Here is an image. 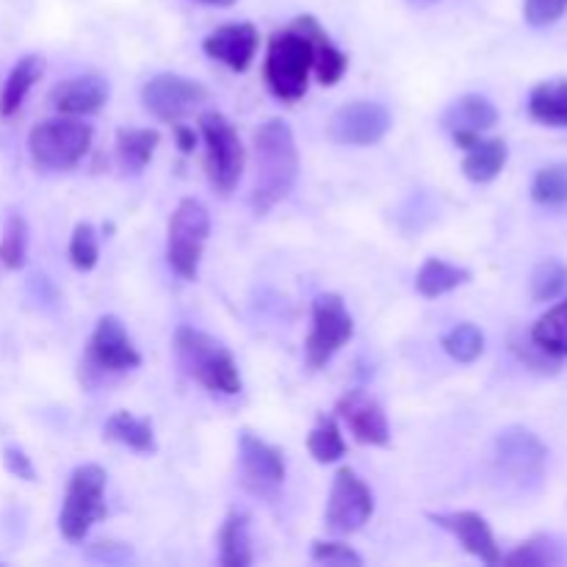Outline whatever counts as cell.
Wrapping results in <instances>:
<instances>
[{"mask_svg": "<svg viewBox=\"0 0 567 567\" xmlns=\"http://www.w3.org/2000/svg\"><path fill=\"white\" fill-rule=\"evenodd\" d=\"M299 177L297 138L288 122L269 120L255 131V214H269L293 192Z\"/></svg>", "mask_w": 567, "mask_h": 567, "instance_id": "obj_1", "label": "cell"}, {"mask_svg": "<svg viewBox=\"0 0 567 567\" xmlns=\"http://www.w3.org/2000/svg\"><path fill=\"white\" fill-rule=\"evenodd\" d=\"M316 17L302 14L282 31L271 33L264 61V81L269 92L282 103H297L305 97L313 72V28Z\"/></svg>", "mask_w": 567, "mask_h": 567, "instance_id": "obj_2", "label": "cell"}, {"mask_svg": "<svg viewBox=\"0 0 567 567\" xmlns=\"http://www.w3.org/2000/svg\"><path fill=\"white\" fill-rule=\"evenodd\" d=\"M175 354L181 369L210 393L236 396L241 393V371L227 347L203 330L183 324L175 330Z\"/></svg>", "mask_w": 567, "mask_h": 567, "instance_id": "obj_3", "label": "cell"}, {"mask_svg": "<svg viewBox=\"0 0 567 567\" xmlns=\"http://www.w3.org/2000/svg\"><path fill=\"white\" fill-rule=\"evenodd\" d=\"M92 125L78 122L72 116L44 120L28 133V153L39 169L64 172L78 166V161L92 147Z\"/></svg>", "mask_w": 567, "mask_h": 567, "instance_id": "obj_4", "label": "cell"}, {"mask_svg": "<svg viewBox=\"0 0 567 567\" xmlns=\"http://www.w3.org/2000/svg\"><path fill=\"white\" fill-rule=\"evenodd\" d=\"M105 471L100 465H81L72 471L59 515L61 535L70 543H81L97 520L105 518Z\"/></svg>", "mask_w": 567, "mask_h": 567, "instance_id": "obj_5", "label": "cell"}, {"mask_svg": "<svg viewBox=\"0 0 567 567\" xmlns=\"http://www.w3.org/2000/svg\"><path fill=\"white\" fill-rule=\"evenodd\" d=\"M210 236V214L199 199H181L166 233V260L183 280H197L205 241Z\"/></svg>", "mask_w": 567, "mask_h": 567, "instance_id": "obj_6", "label": "cell"}, {"mask_svg": "<svg viewBox=\"0 0 567 567\" xmlns=\"http://www.w3.org/2000/svg\"><path fill=\"white\" fill-rule=\"evenodd\" d=\"M199 131L205 138V166L210 186L219 194H230L244 172V144L233 122L219 111H205L199 116Z\"/></svg>", "mask_w": 567, "mask_h": 567, "instance_id": "obj_7", "label": "cell"}, {"mask_svg": "<svg viewBox=\"0 0 567 567\" xmlns=\"http://www.w3.org/2000/svg\"><path fill=\"white\" fill-rule=\"evenodd\" d=\"M354 336V319L338 293H319L313 299V327L305 341V358L313 371L324 369Z\"/></svg>", "mask_w": 567, "mask_h": 567, "instance_id": "obj_8", "label": "cell"}, {"mask_svg": "<svg viewBox=\"0 0 567 567\" xmlns=\"http://www.w3.org/2000/svg\"><path fill=\"white\" fill-rule=\"evenodd\" d=\"M496 463L509 482L520 487H535L546 476L548 452L535 432L524 426H509L496 437Z\"/></svg>", "mask_w": 567, "mask_h": 567, "instance_id": "obj_9", "label": "cell"}, {"mask_svg": "<svg viewBox=\"0 0 567 567\" xmlns=\"http://www.w3.org/2000/svg\"><path fill=\"white\" fill-rule=\"evenodd\" d=\"M371 515H374L371 487L352 468L338 471L332 480L330 498H327V529L336 535H354L369 524Z\"/></svg>", "mask_w": 567, "mask_h": 567, "instance_id": "obj_10", "label": "cell"}, {"mask_svg": "<svg viewBox=\"0 0 567 567\" xmlns=\"http://www.w3.org/2000/svg\"><path fill=\"white\" fill-rule=\"evenodd\" d=\"M238 465H241V485L252 496L275 502L286 482V460L280 449L252 432H244L238 441Z\"/></svg>", "mask_w": 567, "mask_h": 567, "instance_id": "obj_11", "label": "cell"}, {"mask_svg": "<svg viewBox=\"0 0 567 567\" xmlns=\"http://www.w3.org/2000/svg\"><path fill=\"white\" fill-rule=\"evenodd\" d=\"M391 125V111L382 103H377V100H352V103L341 105L330 116L327 136L336 144H349V147H371V144L382 142L388 136Z\"/></svg>", "mask_w": 567, "mask_h": 567, "instance_id": "obj_12", "label": "cell"}, {"mask_svg": "<svg viewBox=\"0 0 567 567\" xmlns=\"http://www.w3.org/2000/svg\"><path fill=\"white\" fill-rule=\"evenodd\" d=\"M205 100H208V89L203 83L175 75V72H161V75L150 78L142 89L144 109L158 116L161 122H169V125L199 109Z\"/></svg>", "mask_w": 567, "mask_h": 567, "instance_id": "obj_13", "label": "cell"}, {"mask_svg": "<svg viewBox=\"0 0 567 567\" xmlns=\"http://www.w3.org/2000/svg\"><path fill=\"white\" fill-rule=\"evenodd\" d=\"M89 363L109 374L133 371L142 363V354L133 347L131 336L116 316H103L94 327L92 338H89Z\"/></svg>", "mask_w": 567, "mask_h": 567, "instance_id": "obj_14", "label": "cell"}, {"mask_svg": "<svg viewBox=\"0 0 567 567\" xmlns=\"http://www.w3.org/2000/svg\"><path fill=\"white\" fill-rule=\"evenodd\" d=\"M258 28L252 22H227L219 25L214 33H208L203 42V50L214 61H221L233 72H247L252 66L255 53H258Z\"/></svg>", "mask_w": 567, "mask_h": 567, "instance_id": "obj_15", "label": "cell"}, {"mask_svg": "<svg viewBox=\"0 0 567 567\" xmlns=\"http://www.w3.org/2000/svg\"><path fill=\"white\" fill-rule=\"evenodd\" d=\"M338 415L349 426L354 441L365 443V446H388V441H391V426H388L380 402L360 388L341 396Z\"/></svg>", "mask_w": 567, "mask_h": 567, "instance_id": "obj_16", "label": "cell"}, {"mask_svg": "<svg viewBox=\"0 0 567 567\" xmlns=\"http://www.w3.org/2000/svg\"><path fill=\"white\" fill-rule=\"evenodd\" d=\"M441 529H446L449 535L457 537L460 546L476 557L480 563L485 565H498L502 563V551H498V543L493 537L491 524L482 518L480 513H441V515H430Z\"/></svg>", "mask_w": 567, "mask_h": 567, "instance_id": "obj_17", "label": "cell"}, {"mask_svg": "<svg viewBox=\"0 0 567 567\" xmlns=\"http://www.w3.org/2000/svg\"><path fill=\"white\" fill-rule=\"evenodd\" d=\"M454 144L465 150L463 175L474 183H491L502 175L507 164V142L504 138H482L476 131H452Z\"/></svg>", "mask_w": 567, "mask_h": 567, "instance_id": "obj_18", "label": "cell"}, {"mask_svg": "<svg viewBox=\"0 0 567 567\" xmlns=\"http://www.w3.org/2000/svg\"><path fill=\"white\" fill-rule=\"evenodd\" d=\"M109 100V83L100 75H75L61 81L50 92V103L59 114L83 116L100 111Z\"/></svg>", "mask_w": 567, "mask_h": 567, "instance_id": "obj_19", "label": "cell"}, {"mask_svg": "<svg viewBox=\"0 0 567 567\" xmlns=\"http://www.w3.org/2000/svg\"><path fill=\"white\" fill-rule=\"evenodd\" d=\"M498 125V109L482 94H463L443 114L446 131H491Z\"/></svg>", "mask_w": 567, "mask_h": 567, "instance_id": "obj_20", "label": "cell"}, {"mask_svg": "<svg viewBox=\"0 0 567 567\" xmlns=\"http://www.w3.org/2000/svg\"><path fill=\"white\" fill-rule=\"evenodd\" d=\"M44 75V59L42 55L31 53L22 55L14 66H11L9 78L3 83V92H0V116H14L20 111L22 100L28 97V92L33 89V83Z\"/></svg>", "mask_w": 567, "mask_h": 567, "instance_id": "obj_21", "label": "cell"}, {"mask_svg": "<svg viewBox=\"0 0 567 567\" xmlns=\"http://www.w3.org/2000/svg\"><path fill=\"white\" fill-rule=\"evenodd\" d=\"M161 144V133L155 127H125L116 133V158L125 172L138 175L153 161L155 147Z\"/></svg>", "mask_w": 567, "mask_h": 567, "instance_id": "obj_22", "label": "cell"}, {"mask_svg": "<svg viewBox=\"0 0 567 567\" xmlns=\"http://www.w3.org/2000/svg\"><path fill=\"white\" fill-rule=\"evenodd\" d=\"M219 563L225 567L252 565V540H249V515L233 509L219 529Z\"/></svg>", "mask_w": 567, "mask_h": 567, "instance_id": "obj_23", "label": "cell"}, {"mask_svg": "<svg viewBox=\"0 0 567 567\" xmlns=\"http://www.w3.org/2000/svg\"><path fill=\"white\" fill-rule=\"evenodd\" d=\"M105 437L114 443H122V446L133 449L138 454H153L155 452V432L153 424L147 419H136L127 410H120V413L111 415L103 426Z\"/></svg>", "mask_w": 567, "mask_h": 567, "instance_id": "obj_24", "label": "cell"}, {"mask_svg": "<svg viewBox=\"0 0 567 567\" xmlns=\"http://www.w3.org/2000/svg\"><path fill=\"white\" fill-rule=\"evenodd\" d=\"M471 280V271L463 269V266H454L449 260L430 258L415 275V288H419L421 297L437 299L443 293L454 291V288L465 286Z\"/></svg>", "mask_w": 567, "mask_h": 567, "instance_id": "obj_25", "label": "cell"}, {"mask_svg": "<svg viewBox=\"0 0 567 567\" xmlns=\"http://www.w3.org/2000/svg\"><path fill=\"white\" fill-rule=\"evenodd\" d=\"M529 114L548 127H567V81L537 83L529 94Z\"/></svg>", "mask_w": 567, "mask_h": 567, "instance_id": "obj_26", "label": "cell"}, {"mask_svg": "<svg viewBox=\"0 0 567 567\" xmlns=\"http://www.w3.org/2000/svg\"><path fill=\"white\" fill-rule=\"evenodd\" d=\"M532 343L548 358H567V299L537 319L532 327Z\"/></svg>", "mask_w": 567, "mask_h": 567, "instance_id": "obj_27", "label": "cell"}, {"mask_svg": "<svg viewBox=\"0 0 567 567\" xmlns=\"http://www.w3.org/2000/svg\"><path fill=\"white\" fill-rule=\"evenodd\" d=\"M313 50H316V61H313V72L319 78L321 86H336L338 81L347 72L349 59L341 48H336V42L330 39V33L316 22L313 28Z\"/></svg>", "mask_w": 567, "mask_h": 567, "instance_id": "obj_28", "label": "cell"}, {"mask_svg": "<svg viewBox=\"0 0 567 567\" xmlns=\"http://www.w3.org/2000/svg\"><path fill=\"white\" fill-rule=\"evenodd\" d=\"M308 449L316 457V463L321 465L338 463V460L347 454V443H343L341 426H338V421L332 419V415H321V419L316 421V426L308 435Z\"/></svg>", "mask_w": 567, "mask_h": 567, "instance_id": "obj_29", "label": "cell"}, {"mask_svg": "<svg viewBox=\"0 0 567 567\" xmlns=\"http://www.w3.org/2000/svg\"><path fill=\"white\" fill-rule=\"evenodd\" d=\"M532 199L543 208L567 205V164H548L532 181Z\"/></svg>", "mask_w": 567, "mask_h": 567, "instance_id": "obj_30", "label": "cell"}, {"mask_svg": "<svg viewBox=\"0 0 567 567\" xmlns=\"http://www.w3.org/2000/svg\"><path fill=\"white\" fill-rule=\"evenodd\" d=\"M443 352L452 360H457V363H474L485 352V332L476 324H471V321L452 327L443 336Z\"/></svg>", "mask_w": 567, "mask_h": 567, "instance_id": "obj_31", "label": "cell"}, {"mask_svg": "<svg viewBox=\"0 0 567 567\" xmlns=\"http://www.w3.org/2000/svg\"><path fill=\"white\" fill-rule=\"evenodd\" d=\"M563 551H559V543L551 540L546 535H537L532 540L520 543L513 554L502 557V563L507 565H524V567H551L563 563Z\"/></svg>", "mask_w": 567, "mask_h": 567, "instance_id": "obj_32", "label": "cell"}, {"mask_svg": "<svg viewBox=\"0 0 567 567\" xmlns=\"http://www.w3.org/2000/svg\"><path fill=\"white\" fill-rule=\"evenodd\" d=\"M567 288V266L557 258H546L532 271V297L537 302H551Z\"/></svg>", "mask_w": 567, "mask_h": 567, "instance_id": "obj_33", "label": "cell"}, {"mask_svg": "<svg viewBox=\"0 0 567 567\" xmlns=\"http://www.w3.org/2000/svg\"><path fill=\"white\" fill-rule=\"evenodd\" d=\"M28 255V225L20 214H11L6 221L3 241H0V260L6 269H22Z\"/></svg>", "mask_w": 567, "mask_h": 567, "instance_id": "obj_34", "label": "cell"}, {"mask_svg": "<svg viewBox=\"0 0 567 567\" xmlns=\"http://www.w3.org/2000/svg\"><path fill=\"white\" fill-rule=\"evenodd\" d=\"M70 260L78 271H92L100 260V244H97V233L89 221L75 227L70 238Z\"/></svg>", "mask_w": 567, "mask_h": 567, "instance_id": "obj_35", "label": "cell"}, {"mask_svg": "<svg viewBox=\"0 0 567 567\" xmlns=\"http://www.w3.org/2000/svg\"><path fill=\"white\" fill-rule=\"evenodd\" d=\"M567 0H524V17L532 28H548L563 20Z\"/></svg>", "mask_w": 567, "mask_h": 567, "instance_id": "obj_36", "label": "cell"}, {"mask_svg": "<svg viewBox=\"0 0 567 567\" xmlns=\"http://www.w3.org/2000/svg\"><path fill=\"white\" fill-rule=\"evenodd\" d=\"M313 563L321 565H363V557L354 551L352 546L347 543H327V540H316L313 543Z\"/></svg>", "mask_w": 567, "mask_h": 567, "instance_id": "obj_37", "label": "cell"}, {"mask_svg": "<svg viewBox=\"0 0 567 567\" xmlns=\"http://www.w3.org/2000/svg\"><path fill=\"white\" fill-rule=\"evenodd\" d=\"M3 463H6V468H9V474H14L17 480L37 482V471H33L31 457H28L22 449H17V446L3 449Z\"/></svg>", "mask_w": 567, "mask_h": 567, "instance_id": "obj_38", "label": "cell"}, {"mask_svg": "<svg viewBox=\"0 0 567 567\" xmlns=\"http://www.w3.org/2000/svg\"><path fill=\"white\" fill-rule=\"evenodd\" d=\"M89 554L94 559H100V563H127V559H133V551L127 546H122V543H97Z\"/></svg>", "mask_w": 567, "mask_h": 567, "instance_id": "obj_39", "label": "cell"}, {"mask_svg": "<svg viewBox=\"0 0 567 567\" xmlns=\"http://www.w3.org/2000/svg\"><path fill=\"white\" fill-rule=\"evenodd\" d=\"M172 131H175V138H177V147H181V153H192L194 144H197V136H194L192 127L175 122V125H172Z\"/></svg>", "mask_w": 567, "mask_h": 567, "instance_id": "obj_40", "label": "cell"}, {"mask_svg": "<svg viewBox=\"0 0 567 567\" xmlns=\"http://www.w3.org/2000/svg\"><path fill=\"white\" fill-rule=\"evenodd\" d=\"M197 3L216 6V9H227V6H233V3H236V0H197Z\"/></svg>", "mask_w": 567, "mask_h": 567, "instance_id": "obj_41", "label": "cell"}]
</instances>
